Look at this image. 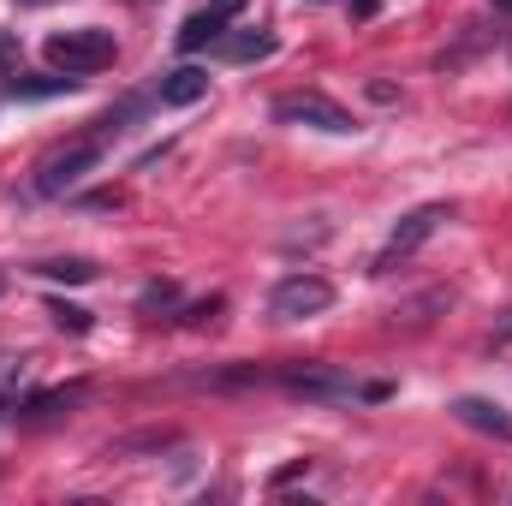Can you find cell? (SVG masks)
<instances>
[{"label": "cell", "mask_w": 512, "mask_h": 506, "mask_svg": "<svg viewBox=\"0 0 512 506\" xmlns=\"http://www.w3.org/2000/svg\"><path fill=\"white\" fill-rule=\"evenodd\" d=\"M173 298H179V292H173V286H167V280H161V286H149V292H143V304H149V310H155V304H173Z\"/></svg>", "instance_id": "cell-15"}, {"label": "cell", "mask_w": 512, "mask_h": 506, "mask_svg": "<svg viewBox=\"0 0 512 506\" xmlns=\"http://www.w3.org/2000/svg\"><path fill=\"white\" fill-rule=\"evenodd\" d=\"M274 48H280V42H274V30H245V36H227V42H221V54H227V60H268Z\"/></svg>", "instance_id": "cell-10"}, {"label": "cell", "mask_w": 512, "mask_h": 506, "mask_svg": "<svg viewBox=\"0 0 512 506\" xmlns=\"http://www.w3.org/2000/svg\"><path fill=\"white\" fill-rule=\"evenodd\" d=\"M507 340H512V316L501 322V328H495V346H507Z\"/></svg>", "instance_id": "cell-17"}, {"label": "cell", "mask_w": 512, "mask_h": 506, "mask_svg": "<svg viewBox=\"0 0 512 506\" xmlns=\"http://www.w3.org/2000/svg\"><path fill=\"white\" fill-rule=\"evenodd\" d=\"M280 387L286 393H298V399H322V405H346V399H382V387H358V381L346 376V370H334V364H286L280 370Z\"/></svg>", "instance_id": "cell-3"}, {"label": "cell", "mask_w": 512, "mask_h": 506, "mask_svg": "<svg viewBox=\"0 0 512 506\" xmlns=\"http://www.w3.org/2000/svg\"><path fill=\"white\" fill-rule=\"evenodd\" d=\"M0 292H6V274H0Z\"/></svg>", "instance_id": "cell-21"}, {"label": "cell", "mask_w": 512, "mask_h": 506, "mask_svg": "<svg viewBox=\"0 0 512 506\" xmlns=\"http://www.w3.org/2000/svg\"><path fill=\"white\" fill-rule=\"evenodd\" d=\"M6 54H12V42H6V36H0V60H6Z\"/></svg>", "instance_id": "cell-18"}, {"label": "cell", "mask_w": 512, "mask_h": 506, "mask_svg": "<svg viewBox=\"0 0 512 506\" xmlns=\"http://www.w3.org/2000/svg\"><path fill=\"white\" fill-rule=\"evenodd\" d=\"M108 131L114 126H102V131H90V137H78V143H66V149H54V155H42V167H36V191H42V197H60L66 185H78V179L102 161Z\"/></svg>", "instance_id": "cell-2"}, {"label": "cell", "mask_w": 512, "mask_h": 506, "mask_svg": "<svg viewBox=\"0 0 512 506\" xmlns=\"http://www.w3.org/2000/svg\"><path fill=\"white\" fill-rule=\"evenodd\" d=\"M48 322L60 334H90V310L84 304H66V298H48Z\"/></svg>", "instance_id": "cell-13"}, {"label": "cell", "mask_w": 512, "mask_h": 506, "mask_svg": "<svg viewBox=\"0 0 512 506\" xmlns=\"http://www.w3.org/2000/svg\"><path fill=\"white\" fill-rule=\"evenodd\" d=\"M12 90L30 96V102H36V96H60V90H72V72H66V78H12Z\"/></svg>", "instance_id": "cell-14"}, {"label": "cell", "mask_w": 512, "mask_h": 506, "mask_svg": "<svg viewBox=\"0 0 512 506\" xmlns=\"http://www.w3.org/2000/svg\"><path fill=\"white\" fill-rule=\"evenodd\" d=\"M328 304H334V286H328L322 274H310V268L286 274V280L268 292V316H274V322H304V316H322Z\"/></svg>", "instance_id": "cell-6"}, {"label": "cell", "mask_w": 512, "mask_h": 506, "mask_svg": "<svg viewBox=\"0 0 512 506\" xmlns=\"http://www.w3.org/2000/svg\"><path fill=\"white\" fill-rule=\"evenodd\" d=\"M155 96H161L167 108H191V102L209 96V72H203V66H173V72H161Z\"/></svg>", "instance_id": "cell-9"}, {"label": "cell", "mask_w": 512, "mask_h": 506, "mask_svg": "<svg viewBox=\"0 0 512 506\" xmlns=\"http://www.w3.org/2000/svg\"><path fill=\"white\" fill-rule=\"evenodd\" d=\"M233 12H245V0H215V6H203V12H191V18L179 24V48H185V54H197V48H209V42H221V24H227Z\"/></svg>", "instance_id": "cell-7"}, {"label": "cell", "mask_w": 512, "mask_h": 506, "mask_svg": "<svg viewBox=\"0 0 512 506\" xmlns=\"http://www.w3.org/2000/svg\"><path fill=\"white\" fill-rule=\"evenodd\" d=\"M36 274H42V280L84 286V280H96V262H90V256H54V262H36Z\"/></svg>", "instance_id": "cell-11"}, {"label": "cell", "mask_w": 512, "mask_h": 506, "mask_svg": "<svg viewBox=\"0 0 512 506\" xmlns=\"http://www.w3.org/2000/svg\"><path fill=\"white\" fill-rule=\"evenodd\" d=\"M453 417H459L465 429H477V435L512 441V411H507V405H495V399H477V393H465V399H453Z\"/></svg>", "instance_id": "cell-8"}, {"label": "cell", "mask_w": 512, "mask_h": 506, "mask_svg": "<svg viewBox=\"0 0 512 506\" xmlns=\"http://www.w3.org/2000/svg\"><path fill=\"white\" fill-rule=\"evenodd\" d=\"M18 6H42V0H18Z\"/></svg>", "instance_id": "cell-20"}, {"label": "cell", "mask_w": 512, "mask_h": 506, "mask_svg": "<svg viewBox=\"0 0 512 506\" xmlns=\"http://www.w3.org/2000/svg\"><path fill=\"white\" fill-rule=\"evenodd\" d=\"M382 12V0H352V18H376Z\"/></svg>", "instance_id": "cell-16"}, {"label": "cell", "mask_w": 512, "mask_h": 506, "mask_svg": "<svg viewBox=\"0 0 512 506\" xmlns=\"http://www.w3.org/2000/svg\"><path fill=\"white\" fill-rule=\"evenodd\" d=\"M42 54H48L60 72H102V66H114V30H96V24L54 30V36L42 42Z\"/></svg>", "instance_id": "cell-1"}, {"label": "cell", "mask_w": 512, "mask_h": 506, "mask_svg": "<svg viewBox=\"0 0 512 506\" xmlns=\"http://www.w3.org/2000/svg\"><path fill=\"white\" fill-rule=\"evenodd\" d=\"M441 221H453V209H447V203H423V209L399 215V221H393V233H387V245L376 251V262H370V268H376V274L399 268V262H405L411 251H423V245L441 233Z\"/></svg>", "instance_id": "cell-4"}, {"label": "cell", "mask_w": 512, "mask_h": 506, "mask_svg": "<svg viewBox=\"0 0 512 506\" xmlns=\"http://www.w3.org/2000/svg\"><path fill=\"white\" fill-rule=\"evenodd\" d=\"M78 399H84V381H72V387H54V393H36L24 411H30V417H60V411H72Z\"/></svg>", "instance_id": "cell-12"}, {"label": "cell", "mask_w": 512, "mask_h": 506, "mask_svg": "<svg viewBox=\"0 0 512 506\" xmlns=\"http://www.w3.org/2000/svg\"><path fill=\"white\" fill-rule=\"evenodd\" d=\"M495 6H501V12H512V0H495Z\"/></svg>", "instance_id": "cell-19"}, {"label": "cell", "mask_w": 512, "mask_h": 506, "mask_svg": "<svg viewBox=\"0 0 512 506\" xmlns=\"http://www.w3.org/2000/svg\"><path fill=\"white\" fill-rule=\"evenodd\" d=\"M274 120L328 131V137H352V131H358V120H352L334 96H322V90H292V96H280V102H274Z\"/></svg>", "instance_id": "cell-5"}]
</instances>
